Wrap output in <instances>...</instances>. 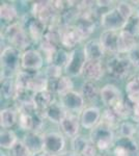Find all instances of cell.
Masks as SVG:
<instances>
[{
  "mask_svg": "<svg viewBox=\"0 0 139 156\" xmlns=\"http://www.w3.org/2000/svg\"><path fill=\"white\" fill-rule=\"evenodd\" d=\"M22 53L20 50L12 46H7L1 51V79L14 78L20 72Z\"/></svg>",
  "mask_w": 139,
  "mask_h": 156,
  "instance_id": "6da1fadb",
  "label": "cell"
},
{
  "mask_svg": "<svg viewBox=\"0 0 139 156\" xmlns=\"http://www.w3.org/2000/svg\"><path fill=\"white\" fill-rule=\"evenodd\" d=\"M4 37L12 45V47L17 48L20 51L27 50L31 42V39L26 29L24 28L23 24L18 23V22L12 23L6 27L4 31Z\"/></svg>",
  "mask_w": 139,
  "mask_h": 156,
  "instance_id": "7a4b0ae2",
  "label": "cell"
},
{
  "mask_svg": "<svg viewBox=\"0 0 139 156\" xmlns=\"http://www.w3.org/2000/svg\"><path fill=\"white\" fill-rule=\"evenodd\" d=\"M31 15L46 26L60 25V16L54 9L52 1H36L32 4Z\"/></svg>",
  "mask_w": 139,
  "mask_h": 156,
  "instance_id": "3957f363",
  "label": "cell"
},
{
  "mask_svg": "<svg viewBox=\"0 0 139 156\" xmlns=\"http://www.w3.org/2000/svg\"><path fill=\"white\" fill-rule=\"evenodd\" d=\"M89 140L101 151H106L115 145V135L113 129L100 122L89 133Z\"/></svg>",
  "mask_w": 139,
  "mask_h": 156,
  "instance_id": "277c9868",
  "label": "cell"
},
{
  "mask_svg": "<svg viewBox=\"0 0 139 156\" xmlns=\"http://www.w3.org/2000/svg\"><path fill=\"white\" fill-rule=\"evenodd\" d=\"M132 66L128 56H123L120 54L112 55L106 62V72L113 79H125L130 73Z\"/></svg>",
  "mask_w": 139,
  "mask_h": 156,
  "instance_id": "5b68a950",
  "label": "cell"
},
{
  "mask_svg": "<svg viewBox=\"0 0 139 156\" xmlns=\"http://www.w3.org/2000/svg\"><path fill=\"white\" fill-rule=\"evenodd\" d=\"M126 20L120 14L116 7L108 9L101 15V25L104 30L120 31L125 26Z\"/></svg>",
  "mask_w": 139,
  "mask_h": 156,
  "instance_id": "8992f818",
  "label": "cell"
},
{
  "mask_svg": "<svg viewBox=\"0 0 139 156\" xmlns=\"http://www.w3.org/2000/svg\"><path fill=\"white\" fill-rule=\"evenodd\" d=\"M44 56L35 49H27L22 52L21 68L25 71L39 72L44 66Z\"/></svg>",
  "mask_w": 139,
  "mask_h": 156,
  "instance_id": "52a82bcc",
  "label": "cell"
},
{
  "mask_svg": "<svg viewBox=\"0 0 139 156\" xmlns=\"http://www.w3.org/2000/svg\"><path fill=\"white\" fill-rule=\"evenodd\" d=\"M86 62L83 49H74L70 52L69 60L67 62V66L64 68V72L68 76H79L82 74L83 68Z\"/></svg>",
  "mask_w": 139,
  "mask_h": 156,
  "instance_id": "ba28073f",
  "label": "cell"
},
{
  "mask_svg": "<svg viewBox=\"0 0 139 156\" xmlns=\"http://www.w3.org/2000/svg\"><path fill=\"white\" fill-rule=\"evenodd\" d=\"M65 148V138L59 132L45 133L44 151L53 156L62 154Z\"/></svg>",
  "mask_w": 139,
  "mask_h": 156,
  "instance_id": "9c48e42d",
  "label": "cell"
},
{
  "mask_svg": "<svg viewBox=\"0 0 139 156\" xmlns=\"http://www.w3.org/2000/svg\"><path fill=\"white\" fill-rule=\"evenodd\" d=\"M60 45L65 49H74L83 41L75 25H60L59 26Z\"/></svg>",
  "mask_w": 139,
  "mask_h": 156,
  "instance_id": "30bf717a",
  "label": "cell"
},
{
  "mask_svg": "<svg viewBox=\"0 0 139 156\" xmlns=\"http://www.w3.org/2000/svg\"><path fill=\"white\" fill-rule=\"evenodd\" d=\"M59 100V102L67 109L68 112L77 115L84 110V98L81 95V93L72 90L68 94L60 96Z\"/></svg>",
  "mask_w": 139,
  "mask_h": 156,
  "instance_id": "8fae6325",
  "label": "cell"
},
{
  "mask_svg": "<svg viewBox=\"0 0 139 156\" xmlns=\"http://www.w3.org/2000/svg\"><path fill=\"white\" fill-rule=\"evenodd\" d=\"M80 125H81L80 118L76 114L68 112L67 115L59 123V128L64 136L74 138L79 135L78 133L80 130Z\"/></svg>",
  "mask_w": 139,
  "mask_h": 156,
  "instance_id": "7c38bea8",
  "label": "cell"
},
{
  "mask_svg": "<svg viewBox=\"0 0 139 156\" xmlns=\"http://www.w3.org/2000/svg\"><path fill=\"white\" fill-rule=\"evenodd\" d=\"M100 97L102 102L104 103L108 108L114 107L117 103L123 101V94L120 90L114 84H105L100 90Z\"/></svg>",
  "mask_w": 139,
  "mask_h": 156,
  "instance_id": "4fadbf2b",
  "label": "cell"
},
{
  "mask_svg": "<svg viewBox=\"0 0 139 156\" xmlns=\"http://www.w3.org/2000/svg\"><path fill=\"white\" fill-rule=\"evenodd\" d=\"M118 37H120V31H111V30H104L100 36L101 45L104 49L105 53H110L112 55L118 54Z\"/></svg>",
  "mask_w": 139,
  "mask_h": 156,
  "instance_id": "5bb4252c",
  "label": "cell"
},
{
  "mask_svg": "<svg viewBox=\"0 0 139 156\" xmlns=\"http://www.w3.org/2000/svg\"><path fill=\"white\" fill-rule=\"evenodd\" d=\"M102 112L97 106H89L84 108L80 115L81 126L85 129H93L101 122Z\"/></svg>",
  "mask_w": 139,
  "mask_h": 156,
  "instance_id": "9a60e30c",
  "label": "cell"
},
{
  "mask_svg": "<svg viewBox=\"0 0 139 156\" xmlns=\"http://www.w3.org/2000/svg\"><path fill=\"white\" fill-rule=\"evenodd\" d=\"M106 68L103 67L102 60H86L82 75L87 81H98L104 76Z\"/></svg>",
  "mask_w": 139,
  "mask_h": 156,
  "instance_id": "2e32d148",
  "label": "cell"
},
{
  "mask_svg": "<svg viewBox=\"0 0 139 156\" xmlns=\"http://www.w3.org/2000/svg\"><path fill=\"white\" fill-rule=\"evenodd\" d=\"M44 140L45 134H43L41 132L29 131L24 135L22 142L31 151L32 154H35V153L44 151Z\"/></svg>",
  "mask_w": 139,
  "mask_h": 156,
  "instance_id": "e0dca14e",
  "label": "cell"
},
{
  "mask_svg": "<svg viewBox=\"0 0 139 156\" xmlns=\"http://www.w3.org/2000/svg\"><path fill=\"white\" fill-rule=\"evenodd\" d=\"M24 28L28 32L30 39L32 41L40 43L43 37H44L47 26L37 19H35L34 17H30V18H28V21H26V25L24 26Z\"/></svg>",
  "mask_w": 139,
  "mask_h": 156,
  "instance_id": "ac0fdd59",
  "label": "cell"
},
{
  "mask_svg": "<svg viewBox=\"0 0 139 156\" xmlns=\"http://www.w3.org/2000/svg\"><path fill=\"white\" fill-rule=\"evenodd\" d=\"M86 60H102L106 54L99 40H90L83 47Z\"/></svg>",
  "mask_w": 139,
  "mask_h": 156,
  "instance_id": "d6986e66",
  "label": "cell"
},
{
  "mask_svg": "<svg viewBox=\"0 0 139 156\" xmlns=\"http://www.w3.org/2000/svg\"><path fill=\"white\" fill-rule=\"evenodd\" d=\"M52 83V87L50 89L51 92L54 94H57L58 96H62L74 90V83H73L72 78L68 75H62L60 78H58L56 80H52L49 81V84Z\"/></svg>",
  "mask_w": 139,
  "mask_h": 156,
  "instance_id": "ffe728a7",
  "label": "cell"
},
{
  "mask_svg": "<svg viewBox=\"0 0 139 156\" xmlns=\"http://www.w3.org/2000/svg\"><path fill=\"white\" fill-rule=\"evenodd\" d=\"M43 114H44V117L46 120L50 121L53 124L59 125V123L61 122L62 119L67 115L68 112L61 105V103L55 101L51 106L48 107Z\"/></svg>",
  "mask_w": 139,
  "mask_h": 156,
  "instance_id": "44dd1931",
  "label": "cell"
},
{
  "mask_svg": "<svg viewBox=\"0 0 139 156\" xmlns=\"http://www.w3.org/2000/svg\"><path fill=\"white\" fill-rule=\"evenodd\" d=\"M137 42H136V37L132 36L131 34L125 31V30H120V37H118V47L117 52L118 54H129L132 50L137 46Z\"/></svg>",
  "mask_w": 139,
  "mask_h": 156,
  "instance_id": "7402d4cb",
  "label": "cell"
},
{
  "mask_svg": "<svg viewBox=\"0 0 139 156\" xmlns=\"http://www.w3.org/2000/svg\"><path fill=\"white\" fill-rule=\"evenodd\" d=\"M79 31L82 40H85L92 36L96 29V19L93 17H79L75 24Z\"/></svg>",
  "mask_w": 139,
  "mask_h": 156,
  "instance_id": "603a6c76",
  "label": "cell"
},
{
  "mask_svg": "<svg viewBox=\"0 0 139 156\" xmlns=\"http://www.w3.org/2000/svg\"><path fill=\"white\" fill-rule=\"evenodd\" d=\"M54 102H55L54 93L51 92L50 90L35 93L34 94V105L36 107V109L41 112H44Z\"/></svg>",
  "mask_w": 139,
  "mask_h": 156,
  "instance_id": "cb8c5ba5",
  "label": "cell"
},
{
  "mask_svg": "<svg viewBox=\"0 0 139 156\" xmlns=\"http://www.w3.org/2000/svg\"><path fill=\"white\" fill-rule=\"evenodd\" d=\"M27 89L33 92L34 94L49 90V79L46 77L44 72H35L29 81Z\"/></svg>",
  "mask_w": 139,
  "mask_h": 156,
  "instance_id": "d4e9b609",
  "label": "cell"
},
{
  "mask_svg": "<svg viewBox=\"0 0 139 156\" xmlns=\"http://www.w3.org/2000/svg\"><path fill=\"white\" fill-rule=\"evenodd\" d=\"M19 121V112L14 108H3L0 112V126L3 129H9Z\"/></svg>",
  "mask_w": 139,
  "mask_h": 156,
  "instance_id": "484cf974",
  "label": "cell"
},
{
  "mask_svg": "<svg viewBox=\"0 0 139 156\" xmlns=\"http://www.w3.org/2000/svg\"><path fill=\"white\" fill-rule=\"evenodd\" d=\"M127 100L132 105L139 103V79L138 77H133L128 80L126 84Z\"/></svg>",
  "mask_w": 139,
  "mask_h": 156,
  "instance_id": "4316f807",
  "label": "cell"
},
{
  "mask_svg": "<svg viewBox=\"0 0 139 156\" xmlns=\"http://www.w3.org/2000/svg\"><path fill=\"white\" fill-rule=\"evenodd\" d=\"M0 18L4 22H9V23H15V20L18 18V11L16 6L12 3L3 2L0 6Z\"/></svg>",
  "mask_w": 139,
  "mask_h": 156,
  "instance_id": "83f0119b",
  "label": "cell"
},
{
  "mask_svg": "<svg viewBox=\"0 0 139 156\" xmlns=\"http://www.w3.org/2000/svg\"><path fill=\"white\" fill-rule=\"evenodd\" d=\"M19 142L16 133L11 129H3L0 133V146L2 149L11 150Z\"/></svg>",
  "mask_w": 139,
  "mask_h": 156,
  "instance_id": "f1b7e54d",
  "label": "cell"
},
{
  "mask_svg": "<svg viewBox=\"0 0 139 156\" xmlns=\"http://www.w3.org/2000/svg\"><path fill=\"white\" fill-rule=\"evenodd\" d=\"M17 90L16 81L14 78H2L1 79V96L5 99H14Z\"/></svg>",
  "mask_w": 139,
  "mask_h": 156,
  "instance_id": "f546056e",
  "label": "cell"
},
{
  "mask_svg": "<svg viewBox=\"0 0 139 156\" xmlns=\"http://www.w3.org/2000/svg\"><path fill=\"white\" fill-rule=\"evenodd\" d=\"M132 106L133 105L128 100L127 101L123 100L120 103H117L114 107H112V109L120 121H127L132 114Z\"/></svg>",
  "mask_w": 139,
  "mask_h": 156,
  "instance_id": "4dcf8cb0",
  "label": "cell"
},
{
  "mask_svg": "<svg viewBox=\"0 0 139 156\" xmlns=\"http://www.w3.org/2000/svg\"><path fill=\"white\" fill-rule=\"evenodd\" d=\"M81 95L84 98V100L87 101H95L98 98L99 90L97 84L93 81H85L82 85Z\"/></svg>",
  "mask_w": 139,
  "mask_h": 156,
  "instance_id": "1f68e13d",
  "label": "cell"
},
{
  "mask_svg": "<svg viewBox=\"0 0 139 156\" xmlns=\"http://www.w3.org/2000/svg\"><path fill=\"white\" fill-rule=\"evenodd\" d=\"M101 122L106 124L107 126L113 128L120 126V124L122 123V121L118 119V117L115 115V112H113L112 108H106L104 112H102V118H101Z\"/></svg>",
  "mask_w": 139,
  "mask_h": 156,
  "instance_id": "d6a6232c",
  "label": "cell"
},
{
  "mask_svg": "<svg viewBox=\"0 0 139 156\" xmlns=\"http://www.w3.org/2000/svg\"><path fill=\"white\" fill-rule=\"evenodd\" d=\"M120 137H130L134 138V135L137 133V126L134 122L131 121H123L118 126Z\"/></svg>",
  "mask_w": 139,
  "mask_h": 156,
  "instance_id": "836d02e7",
  "label": "cell"
},
{
  "mask_svg": "<svg viewBox=\"0 0 139 156\" xmlns=\"http://www.w3.org/2000/svg\"><path fill=\"white\" fill-rule=\"evenodd\" d=\"M89 138L83 136V135H77L76 137L72 138V143H71L72 151L71 152H73L76 155H81L84 149L87 147V145L89 144Z\"/></svg>",
  "mask_w": 139,
  "mask_h": 156,
  "instance_id": "e575fe53",
  "label": "cell"
},
{
  "mask_svg": "<svg viewBox=\"0 0 139 156\" xmlns=\"http://www.w3.org/2000/svg\"><path fill=\"white\" fill-rule=\"evenodd\" d=\"M115 145L122 146L125 149H127L129 152L131 153V155L134 156L136 154H138L139 151V146L137 144L134 138H130V137H120L117 138L115 140Z\"/></svg>",
  "mask_w": 139,
  "mask_h": 156,
  "instance_id": "d590c367",
  "label": "cell"
},
{
  "mask_svg": "<svg viewBox=\"0 0 139 156\" xmlns=\"http://www.w3.org/2000/svg\"><path fill=\"white\" fill-rule=\"evenodd\" d=\"M123 30L129 32L134 37H138L139 36V16L136 14V12H134L133 16H131L125 23Z\"/></svg>",
  "mask_w": 139,
  "mask_h": 156,
  "instance_id": "8d00e7d4",
  "label": "cell"
},
{
  "mask_svg": "<svg viewBox=\"0 0 139 156\" xmlns=\"http://www.w3.org/2000/svg\"><path fill=\"white\" fill-rule=\"evenodd\" d=\"M116 9L120 12V14L123 16V18L127 21L131 16H133L135 12V7H134L130 2L127 1H118L116 4Z\"/></svg>",
  "mask_w": 139,
  "mask_h": 156,
  "instance_id": "74e56055",
  "label": "cell"
},
{
  "mask_svg": "<svg viewBox=\"0 0 139 156\" xmlns=\"http://www.w3.org/2000/svg\"><path fill=\"white\" fill-rule=\"evenodd\" d=\"M62 71H64V70L61 67L54 64H49L46 68V71L44 73L46 75V77L49 79V81H52V80H56L58 78L61 77Z\"/></svg>",
  "mask_w": 139,
  "mask_h": 156,
  "instance_id": "f35d334b",
  "label": "cell"
},
{
  "mask_svg": "<svg viewBox=\"0 0 139 156\" xmlns=\"http://www.w3.org/2000/svg\"><path fill=\"white\" fill-rule=\"evenodd\" d=\"M69 56H70V52L65 51L64 49L59 48L55 53L54 57H53V60L51 64L57 65V66L61 67L62 69L64 70L65 66H67V62L69 60Z\"/></svg>",
  "mask_w": 139,
  "mask_h": 156,
  "instance_id": "ab89813d",
  "label": "cell"
},
{
  "mask_svg": "<svg viewBox=\"0 0 139 156\" xmlns=\"http://www.w3.org/2000/svg\"><path fill=\"white\" fill-rule=\"evenodd\" d=\"M32 155L33 154L31 153V151L25 146V144L22 140H19L11 149V156H32Z\"/></svg>",
  "mask_w": 139,
  "mask_h": 156,
  "instance_id": "60d3db41",
  "label": "cell"
},
{
  "mask_svg": "<svg viewBox=\"0 0 139 156\" xmlns=\"http://www.w3.org/2000/svg\"><path fill=\"white\" fill-rule=\"evenodd\" d=\"M128 57L133 66L139 68V44L128 54Z\"/></svg>",
  "mask_w": 139,
  "mask_h": 156,
  "instance_id": "b9f144b4",
  "label": "cell"
},
{
  "mask_svg": "<svg viewBox=\"0 0 139 156\" xmlns=\"http://www.w3.org/2000/svg\"><path fill=\"white\" fill-rule=\"evenodd\" d=\"M97 149L98 148L96 147L95 144L90 140L89 144L87 145V147L85 148L83 153L80 156H97Z\"/></svg>",
  "mask_w": 139,
  "mask_h": 156,
  "instance_id": "7bdbcfd3",
  "label": "cell"
},
{
  "mask_svg": "<svg viewBox=\"0 0 139 156\" xmlns=\"http://www.w3.org/2000/svg\"><path fill=\"white\" fill-rule=\"evenodd\" d=\"M113 154H114V156H132L127 149H125L123 147L118 146V145H114Z\"/></svg>",
  "mask_w": 139,
  "mask_h": 156,
  "instance_id": "ee69618b",
  "label": "cell"
},
{
  "mask_svg": "<svg viewBox=\"0 0 139 156\" xmlns=\"http://www.w3.org/2000/svg\"><path fill=\"white\" fill-rule=\"evenodd\" d=\"M131 118H132L134 123H139V103L134 104L132 106V114H131Z\"/></svg>",
  "mask_w": 139,
  "mask_h": 156,
  "instance_id": "f6af8a7d",
  "label": "cell"
},
{
  "mask_svg": "<svg viewBox=\"0 0 139 156\" xmlns=\"http://www.w3.org/2000/svg\"><path fill=\"white\" fill-rule=\"evenodd\" d=\"M97 7H110L114 2L113 1H96Z\"/></svg>",
  "mask_w": 139,
  "mask_h": 156,
  "instance_id": "bcb514c9",
  "label": "cell"
},
{
  "mask_svg": "<svg viewBox=\"0 0 139 156\" xmlns=\"http://www.w3.org/2000/svg\"><path fill=\"white\" fill-rule=\"evenodd\" d=\"M32 156H53L51 154H49V153L45 152V151H42V152H39V153H35Z\"/></svg>",
  "mask_w": 139,
  "mask_h": 156,
  "instance_id": "7dc6e473",
  "label": "cell"
},
{
  "mask_svg": "<svg viewBox=\"0 0 139 156\" xmlns=\"http://www.w3.org/2000/svg\"><path fill=\"white\" fill-rule=\"evenodd\" d=\"M73 153L72 152H67V153H62V154L58 155V156H72Z\"/></svg>",
  "mask_w": 139,
  "mask_h": 156,
  "instance_id": "c3c4849f",
  "label": "cell"
},
{
  "mask_svg": "<svg viewBox=\"0 0 139 156\" xmlns=\"http://www.w3.org/2000/svg\"><path fill=\"white\" fill-rule=\"evenodd\" d=\"M136 7H135V12H136V14L139 16V2H136Z\"/></svg>",
  "mask_w": 139,
  "mask_h": 156,
  "instance_id": "681fc988",
  "label": "cell"
},
{
  "mask_svg": "<svg viewBox=\"0 0 139 156\" xmlns=\"http://www.w3.org/2000/svg\"><path fill=\"white\" fill-rule=\"evenodd\" d=\"M137 133H138V135H139V123L137 124Z\"/></svg>",
  "mask_w": 139,
  "mask_h": 156,
  "instance_id": "f907efd6",
  "label": "cell"
},
{
  "mask_svg": "<svg viewBox=\"0 0 139 156\" xmlns=\"http://www.w3.org/2000/svg\"><path fill=\"white\" fill-rule=\"evenodd\" d=\"M0 156H7V155L4 152H1V155H0Z\"/></svg>",
  "mask_w": 139,
  "mask_h": 156,
  "instance_id": "816d5d0a",
  "label": "cell"
},
{
  "mask_svg": "<svg viewBox=\"0 0 139 156\" xmlns=\"http://www.w3.org/2000/svg\"><path fill=\"white\" fill-rule=\"evenodd\" d=\"M137 77H138V79H139V74H138V76H137Z\"/></svg>",
  "mask_w": 139,
  "mask_h": 156,
  "instance_id": "f5cc1de1",
  "label": "cell"
}]
</instances>
